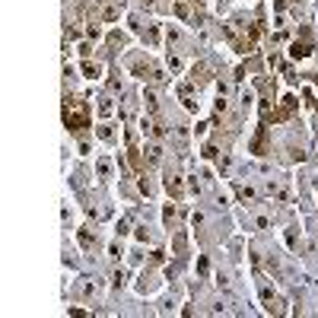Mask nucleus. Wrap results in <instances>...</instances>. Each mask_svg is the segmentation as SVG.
I'll list each match as a JSON object with an SVG mask.
<instances>
[{
	"label": "nucleus",
	"mask_w": 318,
	"mask_h": 318,
	"mask_svg": "<svg viewBox=\"0 0 318 318\" xmlns=\"http://www.w3.org/2000/svg\"><path fill=\"white\" fill-rule=\"evenodd\" d=\"M64 121H67V127H70L73 134H80L83 127L89 124V118H86V102L67 99V102H64Z\"/></svg>",
	"instance_id": "f257e3e1"
},
{
	"label": "nucleus",
	"mask_w": 318,
	"mask_h": 318,
	"mask_svg": "<svg viewBox=\"0 0 318 318\" xmlns=\"http://www.w3.org/2000/svg\"><path fill=\"white\" fill-rule=\"evenodd\" d=\"M166 188H169V194H175V197H182V182H178L175 175H169L166 178Z\"/></svg>",
	"instance_id": "f03ea898"
},
{
	"label": "nucleus",
	"mask_w": 318,
	"mask_h": 318,
	"mask_svg": "<svg viewBox=\"0 0 318 318\" xmlns=\"http://www.w3.org/2000/svg\"><path fill=\"white\" fill-rule=\"evenodd\" d=\"M290 54H293V57H309V45H303V41H293Z\"/></svg>",
	"instance_id": "7ed1b4c3"
},
{
	"label": "nucleus",
	"mask_w": 318,
	"mask_h": 318,
	"mask_svg": "<svg viewBox=\"0 0 318 318\" xmlns=\"http://www.w3.org/2000/svg\"><path fill=\"white\" fill-rule=\"evenodd\" d=\"M182 102H185V108H197V102H194V96H191V89H188V86H182Z\"/></svg>",
	"instance_id": "20e7f679"
},
{
	"label": "nucleus",
	"mask_w": 318,
	"mask_h": 318,
	"mask_svg": "<svg viewBox=\"0 0 318 318\" xmlns=\"http://www.w3.org/2000/svg\"><path fill=\"white\" fill-rule=\"evenodd\" d=\"M83 73H86V76H99V67L92 64V61H86V64H83Z\"/></svg>",
	"instance_id": "39448f33"
},
{
	"label": "nucleus",
	"mask_w": 318,
	"mask_h": 318,
	"mask_svg": "<svg viewBox=\"0 0 318 318\" xmlns=\"http://www.w3.org/2000/svg\"><path fill=\"white\" fill-rule=\"evenodd\" d=\"M99 111H102V115H111V111H115V105H111V102L105 99V102H102V105H99Z\"/></svg>",
	"instance_id": "423d86ee"
}]
</instances>
